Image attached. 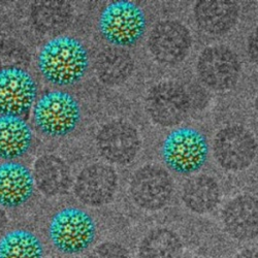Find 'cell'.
Instances as JSON below:
<instances>
[{"instance_id": "603a6c76", "label": "cell", "mask_w": 258, "mask_h": 258, "mask_svg": "<svg viewBox=\"0 0 258 258\" xmlns=\"http://www.w3.org/2000/svg\"><path fill=\"white\" fill-rule=\"evenodd\" d=\"M44 245L27 229H14L0 239V258H44Z\"/></svg>"}, {"instance_id": "7c38bea8", "label": "cell", "mask_w": 258, "mask_h": 258, "mask_svg": "<svg viewBox=\"0 0 258 258\" xmlns=\"http://www.w3.org/2000/svg\"><path fill=\"white\" fill-rule=\"evenodd\" d=\"M117 188L118 177L115 169L102 163H94L85 167L74 185L77 199L90 207H102L111 203Z\"/></svg>"}, {"instance_id": "d4e9b609", "label": "cell", "mask_w": 258, "mask_h": 258, "mask_svg": "<svg viewBox=\"0 0 258 258\" xmlns=\"http://www.w3.org/2000/svg\"><path fill=\"white\" fill-rule=\"evenodd\" d=\"M88 258H131L128 250L116 242H104L95 247Z\"/></svg>"}, {"instance_id": "2e32d148", "label": "cell", "mask_w": 258, "mask_h": 258, "mask_svg": "<svg viewBox=\"0 0 258 258\" xmlns=\"http://www.w3.org/2000/svg\"><path fill=\"white\" fill-rule=\"evenodd\" d=\"M198 26L208 34L228 32L239 18V7L229 0H201L195 7Z\"/></svg>"}, {"instance_id": "6da1fadb", "label": "cell", "mask_w": 258, "mask_h": 258, "mask_svg": "<svg viewBox=\"0 0 258 258\" xmlns=\"http://www.w3.org/2000/svg\"><path fill=\"white\" fill-rule=\"evenodd\" d=\"M89 55L82 42L69 35H59L41 48L37 68L41 76L56 86H72L87 73Z\"/></svg>"}, {"instance_id": "ba28073f", "label": "cell", "mask_w": 258, "mask_h": 258, "mask_svg": "<svg viewBox=\"0 0 258 258\" xmlns=\"http://www.w3.org/2000/svg\"><path fill=\"white\" fill-rule=\"evenodd\" d=\"M190 97L182 86L175 82L160 83L149 91L146 110L156 124L164 127L179 124L188 114Z\"/></svg>"}, {"instance_id": "5bb4252c", "label": "cell", "mask_w": 258, "mask_h": 258, "mask_svg": "<svg viewBox=\"0 0 258 258\" xmlns=\"http://www.w3.org/2000/svg\"><path fill=\"white\" fill-rule=\"evenodd\" d=\"M225 231L232 239L248 242L258 236V200L249 195L229 201L222 211Z\"/></svg>"}, {"instance_id": "277c9868", "label": "cell", "mask_w": 258, "mask_h": 258, "mask_svg": "<svg viewBox=\"0 0 258 258\" xmlns=\"http://www.w3.org/2000/svg\"><path fill=\"white\" fill-rule=\"evenodd\" d=\"M33 119L41 134L52 138L66 137L75 131L81 120L80 104L68 92L49 91L36 101Z\"/></svg>"}, {"instance_id": "e0dca14e", "label": "cell", "mask_w": 258, "mask_h": 258, "mask_svg": "<svg viewBox=\"0 0 258 258\" xmlns=\"http://www.w3.org/2000/svg\"><path fill=\"white\" fill-rule=\"evenodd\" d=\"M33 178L38 190L49 198L67 193L72 184L71 170L67 163L55 155L39 157L34 165Z\"/></svg>"}, {"instance_id": "9a60e30c", "label": "cell", "mask_w": 258, "mask_h": 258, "mask_svg": "<svg viewBox=\"0 0 258 258\" xmlns=\"http://www.w3.org/2000/svg\"><path fill=\"white\" fill-rule=\"evenodd\" d=\"M35 182L24 164L7 161L0 164V207L15 209L26 204L33 196Z\"/></svg>"}, {"instance_id": "9c48e42d", "label": "cell", "mask_w": 258, "mask_h": 258, "mask_svg": "<svg viewBox=\"0 0 258 258\" xmlns=\"http://www.w3.org/2000/svg\"><path fill=\"white\" fill-rule=\"evenodd\" d=\"M256 153V141L244 127H225L215 138V158L227 170L239 171L247 168L253 162Z\"/></svg>"}, {"instance_id": "484cf974", "label": "cell", "mask_w": 258, "mask_h": 258, "mask_svg": "<svg viewBox=\"0 0 258 258\" xmlns=\"http://www.w3.org/2000/svg\"><path fill=\"white\" fill-rule=\"evenodd\" d=\"M248 54L251 60L258 66V27L252 32L248 41Z\"/></svg>"}, {"instance_id": "f1b7e54d", "label": "cell", "mask_w": 258, "mask_h": 258, "mask_svg": "<svg viewBox=\"0 0 258 258\" xmlns=\"http://www.w3.org/2000/svg\"><path fill=\"white\" fill-rule=\"evenodd\" d=\"M255 111H256V114H257V117H258V95L255 99Z\"/></svg>"}, {"instance_id": "7a4b0ae2", "label": "cell", "mask_w": 258, "mask_h": 258, "mask_svg": "<svg viewBox=\"0 0 258 258\" xmlns=\"http://www.w3.org/2000/svg\"><path fill=\"white\" fill-rule=\"evenodd\" d=\"M49 238L53 246L64 254H80L93 244L96 224L82 209L69 207L58 211L49 225Z\"/></svg>"}, {"instance_id": "f546056e", "label": "cell", "mask_w": 258, "mask_h": 258, "mask_svg": "<svg viewBox=\"0 0 258 258\" xmlns=\"http://www.w3.org/2000/svg\"><path fill=\"white\" fill-rule=\"evenodd\" d=\"M58 258H64V257H58Z\"/></svg>"}, {"instance_id": "ffe728a7", "label": "cell", "mask_w": 258, "mask_h": 258, "mask_svg": "<svg viewBox=\"0 0 258 258\" xmlns=\"http://www.w3.org/2000/svg\"><path fill=\"white\" fill-rule=\"evenodd\" d=\"M134 59L122 48L111 47L103 50L96 58L95 71L98 79L106 85L124 83L134 72Z\"/></svg>"}, {"instance_id": "44dd1931", "label": "cell", "mask_w": 258, "mask_h": 258, "mask_svg": "<svg viewBox=\"0 0 258 258\" xmlns=\"http://www.w3.org/2000/svg\"><path fill=\"white\" fill-rule=\"evenodd\" d=\"M183 243L180 236L168 228L150 230L139 245V258H182Z\"/></svg>"}, {"instance_id": "4316f807", "label": "cell", "mask_w": 258, "mask_h": 258, "mask_svg": "<svg viewBox=\"0 0 258 258\" xmlns=\"http://www.w3.org/2000/svg\"><path fill=\"white\" fill-rule=\"evenodd\" d=\"M233 258H258L257 248H247L236 254Z\"/></svg>"}, {"instance_id": "3957f363", "label": "cell", "mask_w": 258, "mask_h": 258, "mask_svg": "<svg viewBox=\"0 0 258 258\" xmlns=\"http://www.w3.org/2000/svg\"><path fill=\"white\" fill-rule=\"evenodd\" d=\"M147 20L143 10L132 2L119 0L107 5L100 14L101 36L113 47H131L143 37Z\"/></svg>"}, {"instance_id": "83f0119b", "label": "cell", "mask_w": 258, "mask_h": 258, "mask_svg": "<svg viewBox=\"0 0 258 258\" xmlns=\"http://www.w3.org/2000/svg\"><path fill=\"white\" fill-rule=\"evenodd\" d=\"M8 225V217L6 215V212L0 207V239L3 238L5 234V230Z\"/></svg>"}, {"instance_id": "30bf717a", "label": "cell", "mask_w": 258, "mask_h": 258, "mask_svg": "<svg viewBox=\"0 0 258 258\" xmlns=\"http://www.w3.org/2000/svg\"><path fill=\"white\" fill-rule=\"evenodd\" d=\"M241 64L236 54L224 46L207 48L198 61V74L209 88L224 91L238 82Z\"/></svg>"}, {"instance_id": "8992f818", "label": "cell", "mask_w": 258, "mask_h": 258, "mask_svg": "<svg viewBox=\"0 0 258 258\" xmlns=\"http://www.w3.org/2000/svg\"><path fill=\"white\" fill-rule=\"evenodd\" d=\"M173 180L167 171L157 165H145L134 174L129 192L134 203L146 211L163 209L173 196Z\"/></svg>"}, {"instance_id": "5b68a950", "label": "cell", "mask_w": 258, "mask_h": 258, "mask_svg": "<svg viewBox=\"0 0 258 258\" xmlns=\"http://www.w3.org/2000/svg\"><path fill=\"white\" fill-rule=\"evenodd\" d=\"M209 145L206 137L195 128L183 127L171 132L162 145L166 165L181 175L200 170L207 161Z\"/></svg>"}, {"instance_id": "4fadbf2b", "label": "cell", "mask_w": 258, "mask_h": 258, "mask_svg": "<svg viewBox=\"0 0 258 258\" xmlns=\"http://www.w3.org/2000/svg\"><path fill=\"white\" fill-rule=\"evenodd\" d=\"M191 48L189 30L177 21H162L149 36V49L162 64H177L185 59Z\"/></svg>"}, {"instance_id": "cb8c5ba5", "label": "cell", "mask_w": 258, "mask_h": 258, "mask_svg": "<svg viewBox=\"0 0 258 258\" xmlns=\"http://www.w3.org/2000/svg\"><path fill=\"white\" fill-rule=\"evenodd\" d=\"M28 55L22 47H16L15 45H9L8 48L0 46V70L8 68H19L17 64L24 62V59Z\"/></svg>"}, {"instance_id": "7402d4cb", "label": "cell", "mask_w": 258, "mask_h": 258, "mask_svg": "<svg viewBox=\"0 0 258 258\" xmlns=\"http://www.w3.org/2000/svg\"><path fill=\"white\" fill-rule=\"evenodd\" d=\"M72 19V8L67 2H37L31 8V20L42 33H60Z\"/></svg>"}, {"instance_id": "ac0fdd59", "label": "cell", "mask_w": 258, "mask_h": 258, "mask_svg": "<svg viewBox=\"0 0 258 258\" xmlns=\"http://www.w3.org/2000/svg\"><path fill=\"white\" fill-rule=\"evenodd\" d=\"M32 140V131L25 120L16 116H0V159L14 161L24 156Z\"/></svg>"}, {"instance_id": "8fae6325", "label": "cell", "mask_w": 258, "mask_h": 258, "mask_svg": "<svg viewBox=\"0 0 258 258\" xmlns=\"http://www.w3.org/2000/svg\"><path fill=\"white\" fill-rule=\"evenodd\" d=\"M100 155L111 163L125 165L137 157L141 140L137 129L125 121H112L105 124L96 138Z\"/></svg>"}, {"instance_id": "52a82bcc", "label": "cell", "mask_w": 258, "mask_h": 258, "mask_svg": "<svg viewBox=\"0 0 258 258\" xmlns=\"http://www.w3.org/2000/svg\"><path fill=\"white\" fill-rule=\"evenodd\" d=\"M37 95L36 83L22 68L0 70V116L26 114Z\"/></svg>"}, {"instance_id": "d6986e66", "label": "cell", "mask_w": 258, "mask_h": 258, "mask_svg": "<svg viewBox=\"0 0 258 258\" xmlns=\"http://www.w3.org/2000/svg\"><path fill=\"white\" fill-rule=\"evenodd\" d=\"M182 201L193 213H210L220 202L219 185L216 180L206 175L193 177L183 186Z\"/></svg>"}]
</instances>
